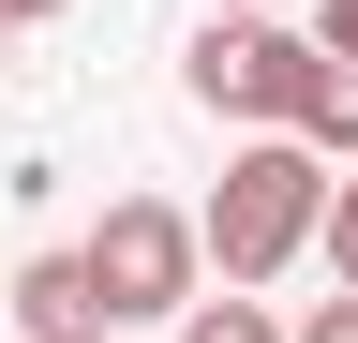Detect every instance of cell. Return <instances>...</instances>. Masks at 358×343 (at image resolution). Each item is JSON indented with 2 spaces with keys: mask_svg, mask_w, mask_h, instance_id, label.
I'll return each instance as SVG.
<instances>
[{
  "mask_svg": "<svg viewBox=\"0 0 358 343\" xmlns=\"http://www.w3.org/2000/svg\"><path fill=\"white\" fill-rule=\"evenodd\" d=\"M313 209H329V164H313L299 135H239V149H224V194L194 209V269H224V284L299 269V254H313Z\"/></svg>",
  "mask_w": 358,
  "mask_h": 343,
  "instance_id": "obj_1",
  "label": "cell"
},
{
  "mask_svg": "<svg viewBox=\"0 0 358 343\" xmlns=\"http://www.w3.org/2000/svg\"><path fill=\"white\" fill-rule=\"evenodd\" d=\"M75 269H90V298H105V328H150V314H179L209 269H194V209H164V194H120L105 224L75 239Z\"/></svg>",
  "mask_w": 358,
  "mask_h": 343,
  "instance_id": "obj_2",
  "label": "cell"
},
{
  "mask_svg": "<svg viewBox=\"0 0 358 343\" xmlns=\"http://www.w3.org/2000/svg\"><path fill=\"white\" fill-rule=\"evenodd\" d=\"M179 75H194V105H209V119L284 135V119H299V90H313V45H299V30H268V15H209Z\"/></svg>",
  "mask_w": 358,
  "mask_h": 343,
  "instance_id": "obj_3",
  "label": "cell"
},
{
  "mask_svg": "<svg viewBox=\"0 0 358 343\" xmlns=\"http://www.w3.org/2000/svg\"><path fill=\"white\" fill-rule=\"evenodd\" d=\"M15 343H105V298H90L75 254H30L15 269Z\"/></svg>",
  "mask_w": 358,
  "mask_h": 343,
  "instance_id": "obj_4",
  "label": "cell"
},
{
  "mask_svg": "<svg viewBox=\"0 0 358 343\" xmlns=\"http://www.w3.org/2000/svg\"><path fill=\"white\" fill-rule=\"evenodd\" d=\"M284 135H299L313 164H358V60H313V90H299Z\"/></svg>",
  "mask_w": 358,
  "mask_h": 343,
  "instance_id": "obj_5",
  "label": "cell"
},
{
  "mask_svg": "<svg viewBox=\"0 0 358 343\" xmlns=\"http://www.w3.org/2000/svg\"><path fill=\"white\" fill-rule=\"evenodd\" d=\"M179 343H284V314H268L254 284H224V298L194 284V298H179Z\"/></svg>",
  "mask_w": 358,
  "mask_h": 343,
  "instance_id": "obj_6",
  "label": "cell"
},
{
  "mask_svg": "<svg viewBox=\"0 0 358 343\" xmlns=\"http://www.w3.org/2000/svg\"><path fill=\"white\" fill-rule=\"evenodd\" d=\"M313 239H329V269H343V298H358V180H329V209H313Z\"/></svg>",
  "mask_w": 358,
  "mask_h": 343,
  "instance_id": "obj_7",
  "label": "cell"
},
{
  "mask_svg": "<svg viewBox=\"0 0 358 343\" xmlns=\"http://www.w3.org/2000/svg\"><path fill=\"white\" fill-rule=\"evenodd\" d=\"M313 60H358V0H313Z\"/></svg>",
  "mask_w": 358,
  "mask_h": 343,
  "instance_id": "obj_8",
  "label": "cell"
},
{
  "mask_svg": "<svg viewBox=\"0 0 358 343\" xmlns=\"http://www.w3.org/2000/svg\"><path fill=\"white\" fill-rule=\"evenodd\" d=\"M284 343H358V298H313V314H299Z\"/></svg>",
  "mask_w": 358,
  "mask_h": 343,
  "instance_id": "obj_9",
  "label": "cell"
},
{
  "mask_svg": "<svg viewBox=\"0 0 358 343\" xmlns=\"http://www.w3.org/2000/svg\"><path fill=\"white\" fill-rule=\"evenodd\" d=\"M30 15H75V0H0V30H30Z\"/></svg>",
  "mask_w": 358,
  "mask_h": 343,
  "instance_id": "obj_10",
  "label": "cell"
},
{
  "mask_svg": "<svg viewBox=\"0 0 358 343\" xmlns=\"http://www.w3.org/2000/svg\"><path fill=\"white\" fill-rule=\"evenodd\" d=\"M209 15H268V0H209Z\"/></svg>",
  "mask_w": 358,
  "mask_h": 343,
  "instance_id": "obj_11",
  "label": "cell"
},
{
  "mask_svg": "<svg viewBox=\"0 0 358 343\" xmlns=\"http://www.w3.org/2000/svg\"><path fill=\"white\" fill-rule=\"evenodd\" d=\"M0 45H15V30H0Z\"/></svg>",
  "mask_w": 358,
  "mask_h": 343,
  "instance_id": "obj_12",
  "label": "cell"
}]
</instances>
